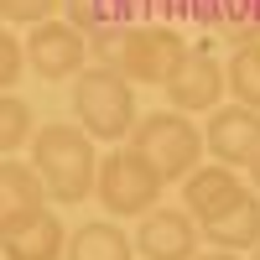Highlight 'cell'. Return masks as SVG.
Listing matches in <instances>:
<instances>
[{
	"mask_svg": "<svg viewBox=\"0 0 260 260\" xmlns=\"http://www.w3.org/2000/svg\"><path fill=\"white\" fill-rule=\"evenodd\" d=\"M31 141V104L21 94H0V156H11Z\"/></svg>",
	"mask_w": 260,
	"mask_h": 260,
	"instance_id": "obj_16",
	"label": "cell"
},
{
	"mask_svg": "<svg viewBox=\"0 0 260 260\" xmlns=\"http://www.w3.org/2000/svg\"><path fill=\"white\" fill-rule=\"evenodd\" d=\"M161 89H167L177 115H208L224 99V62L213 52H203V47H182V57L172 62Z\"/></svg>",
	"mask_w": 260,
	"mask_h": 260,
	"instance_id": "obj_6",
	"label": "cell"
},
{
	"mask_svg": "<svg viewBox=\"0 0 260 260\" xmlns=\"http://www.w3.org/2000/svg\"><path fill=\"white\" fill-rule=\"evenodd\" d=\"M224 94H234V104H245V110L260 115V47L255 42H245L224 62Z\"/></svg>",
	"mask_w": 260,
	"mask_h": 260,
	"instance_id": "obj_15",
	"label": "cell"
},
{
	"mask_svg": "<svg viewBox=\"0 0 260 260\" xmlns=\"http://www.w3.org/2000/svg\"><path fill=\"white\" fill-rule=\"evenodd\" d=\"M250 260H260V245H255V250H250Z\"/></svg>",
	"mask_w": 260,
	"mask_h": 260,
	"instance_id": "obj_22",
	"label": "cell"
},
{
	"mask_svg": "<svg viewBox=\"0 0 260 260\" xmlns=\"http://www.w3.org/2000/svg\"><path fill=\"white\" fill-rule=\"evenodd\" d=\"M62 245H68V229L52 208H31L0 229V255L6 260H62Z\"/></svg>",
	"mask_w": 260,
	"mask_h": 260,
	"instance_id": "obj_10",
	"label": "cell"
},
{
	"mask_svg": "<svg viewBox=\"0 0 260 260\" xmlns=\"http://www.w3.org/2000/svg\"><path fill=\"white\" fill-rule=\"evenodd\" d=\"M161 177L151 172V161L130 146H115L110 156H99V172H94V192L110 219H141V213L156 208L161 198Z\"/></svg>",
	"mask_w": 260,
	"mask_h": 260,
	"instance_id": "obj_5",
	"label": "cell"
},
{
	"mask_svg": "<svg viewBox=\"0 0 260 260\" xmlns=\"http://www.w3.org/2000/svg\"><path fill=\"white\" fill-rule=\"evenodd\" d=\"M89 57L115 68L125 83H167L172 62L182 57V37L172 26H99L89 31Z\"/></svg>",
	"mask_w": 260,
	"mask_h": 260,
	"instance_id": "obj_1",
	"label": "cell"
},
{
	"mask_svg": "<svg viewBox=\"0 0 260 260\" xmlns=\"http://www.w3.org/2000/svg\"><path fill=\"white\" fill-rule=\"evenodd\" d=\"M21 52H26L37 78H52V83L78 78L89 68V37L78 26H68V21H37L31 37L21 42Z\"/></svg>",
	"mask_w": 260,
	"mask_h": 260,
	"instance_id": "obj_7",
	"label": "cell"
},
{
	"mask_svg": "<svg viewBox=\"0 0 260 260\" xmlns=\"http://www.w3.org/2000/svg\"><path fill=\"white\" fill-rule=\"evenodd\" d=\"M21 68H26V52H21V42L0 26V94H6L11 83L21 78Z\"/></svg>",
	"mask_w": 260,
	"mask_h": 260,
	"instance_id": "obj_19",
	"label": "cell"
},
{
	"mask_svg": "<svg viewBox=\"0 0 260 260\" xmlns=\"http://www.w3.org/2000/svg\"><path fill=\"white\" fill-rule=\"evenodd\" d=\"M203 151H213L219 167H245L260 151V115L245 110V104H219V110H208Z\"/></svg>",
	"mask_w": 260,
	"mask_h": 260,
	"instance_id": "obj_8",
	"label": "cell"
},
{
	"mask_svg": "<svg viewBox=\"0 0 260 260\" xmlns=\"http://www.w3.org/2000/svg\"><path fill=\"white\" fill-rule=\"evenodd\" d=\"M203 240L224 255H245L260 245V192H240L213 224H203Z\"/></svg>",
	"mask_w": 260,
	"mask_h": 260,
	"instance_id": "obj_12",
	"label": "cell"
},
{
	"mask_svg": "<svg viewBox=\"0 0 260 260\" xmlns=\"http://www.w3.org/2000/svg\"><path fill=\"white\" fill-rule=\"evenodd\" d=\"M52 11H62V0H0V16H6V21H21V26L52 21Z\"/></svg>",
	"mask_w": 260,
	"mask_h": 260,
	"instance_id": "obj_18",
	"label": "cell"
},
{
	"mask_svg": "<svg viewBox=\"0 0 260 260\" xmlns=\"http://www.w3.org/2000/svg\"><path fill=\"white\" fill-rule=\"evenodd\" d=\"M31 172L52 203H83L94 192L99 151L78 125H42L31 136Z\"/></svg>",
	"mask_w": 260,
	"mask_h": 260,
	"instance_id": "obj_2",
	"label": "cell"
},
{
	"mask_svg": "<svg viewBox=\"0 0 260 260\" xmlns=\"http://www.w3.org/2000/svg\"><path fill=\"white\" fill-rule=\"evenodd\" d=\"M255 47H260V37H255Z\"/></svg>",
	"mask_w": 260,
	"mask_h": 260,
	"instance_id": "obj_23",
	"label": "cell"
},
{
	"mask_svg": "<svg viewBox=\"0 0 260 260\" xmlns=\"http://www.w3.org/2000/svg\"><path fill=\"white\" fill-rule=\"evenodd\" d=\"M73 120L89 141H125L136 125V83H125L104 62H89L73 78Z\"/></svg>",
	"mask_w": 260,
	"mask_h": 260,
	"instance_id": "obj_3",
	"label": "cell"
},
{
	"mask_svg": "<svg viewBox=\"0 0 260 260\" xmlns=\"http://www.w3.org/2000/svg\"><path fill=\"white\" fill-rule=\"evenodd\" d=\"M245 172H250V182H255V187H260V151H255V156H250V161H245Z\"/></svg>",
	"mask_w": 260,
	"mask_h": 260,
	"instance_id": "obj_20",
	"label": "cell"
},
{
	"mask_svg": "<svg viewBox=\"0 0 260 260\" xmlns=\"http://www.w3.org/2000/svg\"><path fill=\"white\" fill-rule=\"evenodd\" d=\"M62 260H136V245L115 219H89L62 245Z\"/></svg>",
	"mask_w": 260,
	"mask_h": 260,
	"instance_id": "obj_13",
	"label": "cell"
},
{
	"mask_svg": "<svg viewBox=\"0 0 260 260\" xmlns=\"http://www.w3.org/2000/svg\"><path fill=\"white\" fill-rule=\"evenodd\" d=\"M141 250V260H192L198 255V224L187 219L182 208H151L141 213V229H136V240H130Z\"/></svg>",
	"mask_w": 260,
	"mask_h": 260,
	"instance_id": "obj_9",
	"label": "cell"
},
{
	"mask_svg": "<svg viewBox=\"0 0 260 260\" xmlns=\"http://www.w3.org/2000/svg\"><path fill=\"white\" fill-rule=\"evenodd\" d=\"M130 0H62V11H68V26H78L83 37L99 31V26H115L125 16Z\"/></svg>",
	"mask_w": 260,
	"mask_h": 260,
	"instance_id": "obj_17",
	"label": "cell"
},
{
	"mask_svg": "<svg viewBox=\"0 0 260 260\" xmlns=\"http://www.w3.org/2000/svg\"><path fill=\"white\" fill-rule=\"evenodd\" d=\"M192 260H240V255H224V250H208V255H192Z\"/></svg>",
	"mask_w": 260,
	"mask_h": 260,
	"instance_id": "obj_21",
	"label": "cell"
},
{
	"mask_svg": "<svg viewBox=\"0 0 260 260\" xmlns=\"http://www.w3.org/2000/svg\"><path fill=\"white\" fill-rule=\"evenodd\" d=\"M31 208H47V192H42V177L16 161V156H0V229H6L11 219H21V213Z\"/></svg>",
	"mask_w": 260,
	"mask_h": 260,
	"instance_id": "obj_14",
	"label": "cell"
},
{
	"mask_svg": "<svg viewBox=\"0 0 260 260\" xmlns=\"http://www.w3.org/2000/svg\"><path fill=\"white\" fill-rule=\"evenodd\" d=\"M240 192H245V182H240V172H234V167H219V161L203 167V161H198V167L182 177V213H187V219H198V224H213L234 198H240Z\"/></svg>",
	"mask_w": 260,
	"mask_h": 260,
	"instance_id": "obj_11",
	"label": "cell"
},
{
	"mask_svg": "<svg viewBox=\"0 0 260 260\" xmlns=\"http://www.w3.org/2000/svg\"><path fill=\"white\" fill-rule=\"evenodd\" d=\"M125 141H130V151H141L151 161V172L161 182H182L203 156V130L192 125V115H177V110H156V115L136 120Z\"/></svg>",
	"mask_w": 260,
	"mask_h": 260,
	"instance_id": "obj_4",
	"label": "cell"
}]
</instances>
